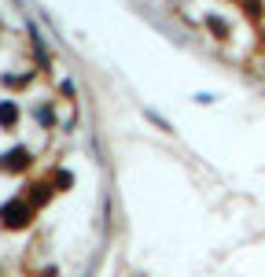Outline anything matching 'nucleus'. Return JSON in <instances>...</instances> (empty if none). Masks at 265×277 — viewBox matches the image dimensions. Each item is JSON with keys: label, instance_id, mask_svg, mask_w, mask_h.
<instances>
[{"label": "nucleus", "instance_id": "nucleus-2", "mask_svg": "<svg viewBox=\"0 0 265 277\" xmlns=\"http://www.w3.org/2000/svg\"><path fill=\"white\" fill-rule=\"evenodd\" d=\"M0 122H4V126H11V122H15V107H11V104L0 107Z\"/></svg>", "mask_w": 265, "mask_h": 277}, {"label": "nucleus", "instance_id": "nucleus-1", "mask_svg": "<svg viewBox=\"0 0 265 277\" xmlns=\"http://www.w3.org/2000/svg\"><path fill=\"white\" fill-rule=\"evenodd\" d=\"M22 214H26V218H30V211H26L22 204H11V207L4 211V218H8L11 225H22Z\"/></svg>", "mask_w": 265, "mask_h": 277}]
</instances>
